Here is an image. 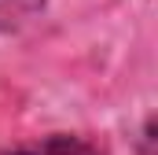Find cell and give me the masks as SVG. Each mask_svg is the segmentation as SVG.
<instances>
[{
	"mask_svg": "<svg viewBox=\"0 0 158 155\" xmlns=\"http://www.w3.org/2000/svg\"><path fill=\"white\" fill-rule=\"evenodd\" d=\"M4 155H107L96 140L77 137V133H52V137H40V140H26L19 148Z\"/></svg>",
	"mask_w": 158,
	"mask_h": 155,
	"instance_id": "obj_1",
	"label": "cell"
}]
</instances>
